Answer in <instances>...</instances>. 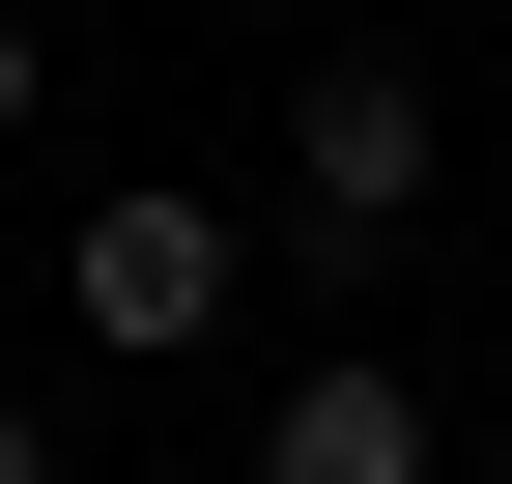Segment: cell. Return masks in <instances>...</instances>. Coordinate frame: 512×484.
Masks as SVG:
<instances>
[{
    "label": "cell",
    "instance_id": "6da1fadb",
    "mask_svg": "<svg viewBox=\"0 0 512 484\" xmlns=\"http://www.w3.org/2000/svg\"><path fill=\"white\" fill-rule=\"evenodd\" d=\"M427 143H456V114H427V57H313V86H285V228L370 285V257L427 228Z\"/></svg>",
    "mask_w": 512,
    "mask_h": 484
},
{
    "label": "cell",
    "instance_id": "7a4b0ae2",
    "mask_svg": "<svg viewBox=\"0 0 512 484\" xmlns=\"http://www.w3.org/2000/svg\"><path fill=\"white\" fill-rule=\"evenodd\" d=\"M57 314L114 342V371H171V342H228V200H171V171H114L86 257H57Z\"/></svg>",
    "mask_w": 512,
    "mask_h": 484
},
{
    "label": "cell",
    "instance_id": "3957f363",
    "mask_svg": "<svg viewBox=\"0 0 512 484\" xmlns=\"http://www.w3.org/2000/svg\"><path fill=\"white\" fill-rule=\"evenodd\" d=\"M256 484H456V456H427V399L342 342V371H285V399H256Z\"/></svg>",
    "mask_w": 512,
    "mask_h": 484
},
{
    "label": "cell",
    "instance_id": "277c9868",
    "mask_svg": "<svg viewBox=\"0 0 512 484\" xmlns=\"http://www.w3.org/2000/svg\"><path fill=\"white\" fill-rule=\"evenodd\" d=\"M0 143H29V29H0Z\"/></svg>",
    "mask_w": 512,
    "mask_h": 484
},
{
    "label": "cell",
    "instance_id": "5b68a950",
    "mask_svg": "<svg viewBox=\"0 0 512 484\" xmlns=\"http://www.w3.org/2000/svg\"><path fill=\"white\" fill-rule=\"evenodd\" d=\"M0 484H57V456H29V399H0Z\"/></svg>",
    "mask_w": 512,
    "mask_h": 484
},
{
    "label": "cell",
    "instance_id": "8992f818",
    "mask_svg": "<svg viewBox=\"0 0 512 484\" xmlns=\"http://www.w3.org/2000/svg\"><path fill=\"white\" fill-rule=\"evenodd\" d=\"M484 484H512V456H484Z\"/></svg>",
    "mask_w": 512,
    "mask_h": 484
}]
</instances>
